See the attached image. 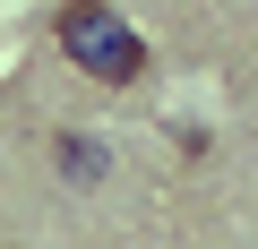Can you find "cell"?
Wrapping results in <instances>:
<instances>
[{
  "mask_svg": "<svg viewBox=\"0 0 258 249\" xmlns=\"http://www.w3.org/2000/svg\"><path fill=\"white\" fill-rule=\"evenodd\" d=\"M52 35H60V60H69L78 77H95V86H129V77H147V35L129 26L112 0H60Z\"/></svg>",
  "mask_w": 258,
  "mask_h": 249,
  "instance_id": "1",
  "label": "cell"
},
{
  "mask_svg": "<svg viewBox=\"0 0 258 249\" xmlns=\"http://www.w3.org/2000/svg\"><path fill=\"white\" fill-rule=\"evenodd\" d=\"M60 163H69V181H103V146L95 138H60Z\"/></svg>",
  "mask_w": 258,
  "mask_h": 249,
  "instance_id": "2",
  "label": "cell"
}]
</instances>
